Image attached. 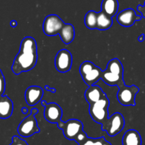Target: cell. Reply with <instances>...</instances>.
<instances>
[{
  "label": "cell",
  "mask_w": 145,
  "mask_h": 145,
  "mask_svg": "<svg viewBox=\"0 0 145 145\" xmlns=\"http://www.w3.org/2000/svg\"><path fill=\"white\" fill-rule=\"evenodd\" d=\"M38 61V47L35 38L26 36L22 40L18 53L14 58L11 70L15 75L35 68Z\"/></svg>",
  "instance_id": "6da1fadb"
},
{
  "label": "cell",
  "mask_w": 145,
  "mask_h": 145,
  "mask_svg": "<svg viewBox=\"0 0 145 145\" xmlns=\"http://www.w3.org/2000/svg\"><path fill=\"white\" fill-rule=\"evenodd\" d=\"M101 79L110 86L119 87L125 82L123 80V64L118 58H113L109 61L106 69L103 71Z\"/></svg>",
  "instance_id": "7a4b0ae2"
},
{
  "label": "cell",
  "mask_w": 145,
  "mask_h": 145,
  "mask_svg": "<svg viewBox=\"0 0 145 145\" xmlns=\"http://www.w3.org/2000/svg\"><path fill=\"white\" fill-rule=\"evenodd\" d=\"M79 72L83 80L89 87L101 79L103 71L91 61H86L81 64Z\"/></svg>",
  "instance_id": "3957f363"
},
{
  "label": "cell",
  "mask_w": 145,
  "mask_h": 145,
  "mask_svg": "<svg viewBox=\"0 0 145 145\" xmlns=\"http://www.w3.org/2000/svg\"><path fill=\"white\" fill-rule=\"evenodd\" d=\"M110 100L107 95L103 97L100 100L89 105V112L91 117L97 123H104L108 118V107Z\"/></svg>",
  "instance_id": "277c9868"
},
{
  "label": "cell",
  "mask_w": 145,
  "mask_h": 145,
  "mask_svg": "<svg viewBox=\"0 0 145 145\" xmlns=\"http://www.w3.org/2000/svg\"><path fill=\"white\" fill-rule=\"evenodd\" d=\"M38 112V109L37 108H33L31 114L21 121L17 129V132L20 136L29 137L40 132V129L38 126V122L35 117Z\"/></svg>",
  "instance_id": "5b68a950"
},
{
  "label": "cell",
  "mask_w": 145,
  "mask_h": 145,
  "mask_svg": "<svg viewBox=\"0 0 145 145\" xmlns=\"http://www.w3.org/2000/svg\"><path fill=\"white\" fill-rule=\"evenodd\" d=\"M117 99L118 102L124 106H135L136 105L135 98L140 89L136 85L127 86L125 82L118 87Z\"/></svg>",
  "instance_id": "8992f818"
},
{
  "label": "cell",
  "mask_w": 145,
  "mask_h": 145,
  "mask_svg": "<svg viewBox=\"0 0 145 145\" xmlns=\"http://www.w3.org/2000/svg\"><path fill=\"white\" fill-rule=\"evenodd\" d=\"M125 123L123 115L120 112H116L102 124V130L106 131L110 136H115L123 130Z\"/></svg>",
  "instance_id": "52a82bcc"
},
{
  "label": "cell",
  "mask_w": 145,
  "mask_h": 145,
  "mask_svg": "<svg viewBox=\"0 0 145 145\" xmlns=\"http://www.w3.org/2000/svg\"><path fill=\"white\" fill-rule=\"evenodd\" d=\"M57 125L58 128L62 130L65 138L69 140H74L76 136L83 131V124L76 119H70L67 122L61 120Z\"/></svg>",
  "instance_id": "ba28073f"
},
{
  "label": "cell",
  "mask_w": 145,
  "mask_h": 145,
  "mask_svg": "<svg viewBox=\"0 0 145 145\" xmlns=\"http://www.w3.org/2000/svg\"><path fill=\"white\" fill-rule=\"evenodd\" d=\"M65 22L57 14H50L45 17L42 24V31L45 35L48 36H54L57 34L63 26Z\"/></svg>",
  "instance_id": "9c48e42d"
},
{
  "label": "cell",
  "mask_w": 145,
  "mask_h": 145,
  "mask_svg": "<svg viewBox=\"0 0 145 145\" xmlns=\"http://www.w3.org/2000/svg\"><path fill=\"white\" fill-rule=\"evenodd\" d=\"M72 65V53L67 49H62L58 51L55 58V66L57 71L62 73H65L70 71Z\"/></svg>",
  "instance_id": "30bf717a"
},
{
  "label": "cell",
  "mask_w": 145,
  "mask_h": 145,
  "mask_svg": "<svg viewBox=\"0 0 145 145\" xmlns=\"http://www.w3.org/2000/svg\"><path fill=\"white\" fill-rule=\"evenodd\" d=\"M41 105L45 107L44 117L50 123H58L62 117V109L55 102L47 103L45 100L41 101Z\"/></svg>",
  "instance_id": "8fae6325"
},
{
  "label": "cell",
  "mask_w": 145,
  "mask_h": 145,
  "mask_svg": "<svg viewBox=\"0 0 145 145\" xmlns=\"http://www.w3.org/2000/svg\"><path fill=\"white\" fill-rule=\"evenodd\" d=\"M142 16L136 14L135 11L133 9L128 8L120 11L117 16L118 23L124 27H130L137 21L142 19Z\"/></svg>",
  "instance_id": "7c38bea8"
},
{
  "label": "cell",
  "mask_w": 145,
  "mask_h": 145,
  "mask_svg": "<svg viewBox=\"0 0 145 145\" xmlns=\"http://www.w3.org/2000/svg\"><path fill=\"white\" fill-rule=\"evenodd\" d=\"M43 96V90L41 87L32 85L28 87L25 92V100L29 106L38 104Z\"/></svg>",
  "instance_id": "4fadbf2b"
},
{
  "label": "cell",
  "mask_w": 145,
  "mask_h": 145,
  "mask_svg": "<svg viewBox=\"0 0 145 145\" xmlns=\"http://www.w3.org/2000/svg\"><path fill=\"white\" fill-rule=\"evenodd\" d=\"M106 95V94L103 92L101 88L96 85L89 86L84 94L85 99L89 105L100 100Z\"/></svg>",
  "instance_id": "5bb4252c"
},
{
  "label": "cell",
  "mask_w": 145,
  "mask_h": 145,
  "mask_svg": "<svg viewBox=\"0 0 145 145\" xmlns=\"http://www.w3.org/2000/svg\"><path fill=\"white\" fill-rule=\"evenodd\" d=\"M14 110V104L7 95L0 96V119L10 117Z\"/></svg>",
  "instance_id": "9a60e30c"
},
{
  "label": "cell",
  "mask_w": 145,
  "mask_h": 145,
  "mask_svg": "<svg viewBox=\"0 0 145 145\" xmlns=\"http://www.w3.org/2000/svg\"><path fill=\"white\" fill-rule=\"evenodd\" d=\"M122 143L123 145H142L141 135L135 129H129L123 135Z\"/></svg>",
  "instance_id": "2e32d148"
},
{
  "label": "cell",
  "mask_w": 145,
  "mask_h": 145,
  "mask_svg": "<svg viewBox=\"0 0 145 145\" xmlns=\"http://www.w3.org/2000/svg\"><path fill=\"white\" fill-rule=\"evenodd\" d=\"M58 35L65 44H69L73 41L75 36L74 27L71 24H65Z\"/></svg>",
  "instance_id": "e0dca14e"
},
{
  "label": "cell",
  "mask_w": 145,
  "mask_h": 145,
  "mask_svg": "<svg viewBox=\"0 0 145 145\" xmlns=\"http://www.w3.org/2000/svg\"><path fill=\"white\" fill-rule=\"evenodd\" d=\"M101 7L102 11L113 18L114 16H116L118 11V0H103Z\"/></svg>",
  "instance_id": "ac0fdd59"
},
{
  "label": "cell",
  "mask_w": 145,
  "mask_h": 145,
  "mask_svg": "<svg viewBox=\"0 0 145 145\" xmlns=\"http://www.w3.org/2000/svg\"><path fill=\"white\" fill-rule=\"evenodd\" d=\"M113 19L112 17L109 16L103 11H101L98 13L97 16V24H96V28L101 31H105L108 30L113 25Z\"/></svg>",
  "instance_id": "d6986e66"
},
{
  "label": "cell",
  "mask_w": 145,
  "mask_h": 145,
  "mask_svg": "<svg viewBox=\"0 0 145 145\" xmlns=\"http://www.w3.org/2000/svg\"><path fill=\"white\" fill-rule=\"evenodd\" d=\"M98 13L94 11H89L84 17V24L89 29H96L97 24Z\"/></svg>",
  "instance_id": "ffe728a7"
},
{
  "label": "cell",
  "mask_w": 145,
  "mask_h": 145,
  "mask_svg": "<svg viewBox=\"0 0 145 145\" xmlns=\"http://www.w3.org/2000/svg\"><path fill=\"white\" fill-rule=\"evenodd\" d=\"M103 136L99 138H89L88 137L86 140L78 145H101L104 140Z\"/></svg>",
  "instance_id": "44dd1931"
},
{
  "label": "cell",
  "mask_w": 145,
  "mask_h": 145,
  "mask_svg": "<svg viewBox=\"0 0 145 145\" xmlns=\"http://www.w3.org/2000/svg\"><path fill=\"white\" fill-rule=\"evenodd\" d=\"M6 88V81L2 71L0 69V96H2Z\"/></svg>",
  "instance_id": "7402d4cb"
},
{
  "label": "cell",
  "mask_w": 145,
  "mask_h": 145,
  "mask_svg": "<svg viewBox=\"0 0 145 145\" xmlns=\"http://www.w3.org/2000/svg\"><path fill=\"white\" fill-rule=\"evenodd\" d=\"M9 145H28V144L19 136H14L12 137V142Z\"/></svg>",
  "instance_id": "603a6c76"
},
{
  "label": "cell",
  "mask_w": 145,
  "mask_h": 145,
  "mask_svg": "<svg viewBox=\"0 0 145 145\" xmlns=\"http://www.w3.org/2000/svg\"><path fill=\"white\" fill-rule=\"evenodd\" d=\"M87 138H88L87 134H86V132L83 130L82 132H81L80 133L77 135V136H76V137L75 138L74 141L78 144H81V143H82V142H84V141L86 140Z\"/></svg>",
  "instance_id": "cb8c5ba5"
},
{
  "label": "cell",
  "mask_w": 145,
  "mask_h": 145,
  "mask_svg": "<svg viewBox=\"0 0 145 145\" xmlns=\"http://www.w3.org/2000/svg\"><path fill=\"white\" fill-rule=\"evenodd\" d=\"M137 10L138 11H140L142 14V16L143 18H145V2L144 6H142V5H138L137 7Z\"/></svg>",
  "instance_id": "d4e9b609"
},
{
  "label": "cell",
  "mask_w": 145,
  "mask_h": 145,
  "mask_svg": "<svg viewBox=\"0 0 145 145\" xmlns=\"http://www.w3.org/2000/svg\"><path fill=\"white\" fill-rule=\"evenodd\" d=\"M45 90H46L47 91H49V92H52V93H55V92H56V89H55V88H50L48 85H45Z\"/></svg>",
  "instance_id": "484cf974"
},
{
  "label": "cell",
  "mask_w": 145,
  "mask_h": 145,
  "mask_svg": "<svg viewBox=\"0 0 145 145\" xmlns=\"http://www.w3.org/2000/svg\"><path fill=\"white\" fill-rule=\"evenodd\" d=\"M144 34H141V35L138 37V41H140V42H142L144 40Z\"/></svg>",
  "instance_id": "4316f807"
},
{
  "label": "cell",
  "mask_w": 145,
  "mask_h": 145,
  "mask_svg": "<svg viewBox=\"0 0 145 145\" xmlns=\"http://www.w3.org/2000/svg\"><path fill=\"white\" fill-rule=\"evenodd\" d=\"M10 24H11V26L12 27H16L17 26V22L15 21V20H13V21H11V23H10Z\"/></svg>",
  "instance_id": "83f0119b"
},
{
  "label": "cell",
  "mask_w": 145,
  "mask_h": 145,
  "mask_svg": "<svg viewBox=\"0 0 145 145\" xmlns=\"http://www.w3.org/2000/svg\"><path fill=\"white\" fill-rule=\"evenodd\" d=\"M101 145H111V144H110V142H108V141H106V139H104V140L103 141V142H102V144Z\"/></svg>",
  "instance_id": "f1b7e54d"
},
{
  "label": "cell",
  "mask_w": 145,
  "mask_h": 145,
  "mask_svg": "<svg viewBox=\"0 0 145 145\" xmlns=\"http://www.w3.org/2000/svg\"><path fill=\"white\" fill-rule=\"evenodd\" d=\"M28 111V108L26 107H22V109H21V112H23V114H26Z\"/></svg>",
  "instance_id": "f546056e"
}]
</instances>
